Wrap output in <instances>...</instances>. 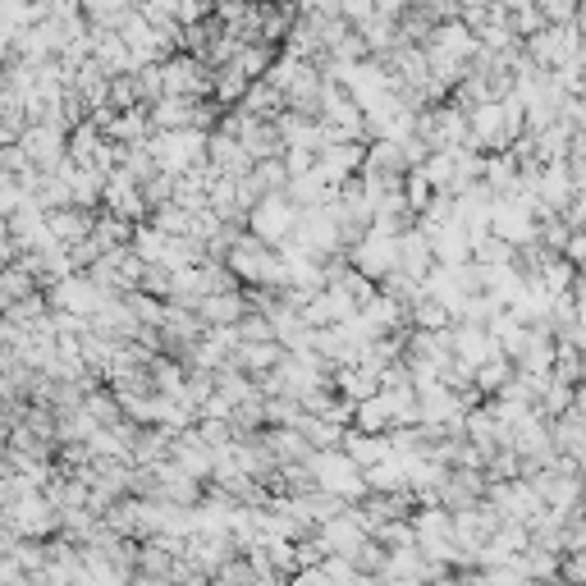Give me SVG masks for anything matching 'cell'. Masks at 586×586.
I'll use <instances>...</instances> for the list:
<instances>
[{"label": "cell", "instance_id": "cell-1", "mask_svg": "<svg viewBox=\"0 0 586 586\" xmlns=\"http://www.w3.org/2000/svg\"><path fill=\"white\" fill-rule=\"evenodd\" d=\"M394 257H399V248H394L390 239H371L358 248V266L367 275H380V271H394Z\"/></svg>", "mask_w": 586, "mask_h": 586}]
</instances>
